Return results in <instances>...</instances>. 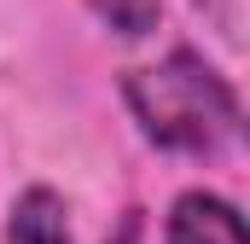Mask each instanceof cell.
Returning a JSON list of instances; mask_svg holds the SVG:
<instances>
[{
  "mask_svg": "<svg viewBox=\"0 0 250 244\" xmlns=\"http://www.w3.org/2000/svg\"><path fill=\"white\" fill-rule=\"evenodd\" d=\"M123 105L140 140L175 157H221L245 134V105L239 87L204 59L198 47H169L151 64L123 70Z\"/></svg>",
  "mask_w": 250,
  "mask_h": 244,
  "instance_id": "1",
  "label": "cell"
},
{
  "mask_svg": "<svg viewBox=\"0 0 250 244\" xmlns=\"http://www.w3.org/2000/svg\"><path fill=\"white\" fill-rule=\"evenodd\" d=\"M163 244H250V239L233 198H221L209 186H187L163 209Z\"/></svg>",
  "mask_w": 250,
  "mask_h": 244,
  "instance_id": "2",
  "label": "cell"
},
{
  "mask_svg": "<svg viewBox=\"0 0 250 244\" xmlns=\"http://www.w3.org/2000/svg\"><path fill=\"white\" fill-rule=\"evenodd\" d=\"M0 244H76L64 192H59V186H47V181H29L12 203H6Z\"/></svg>",
  "mask_w": 250,
  "mask_h": 244,
  "instance_id": "3",
  "label": "cell"
},
{
  "mask_svg": "<svg viewBox=\"0 0 250 244\" xmlns=\"http://www.w3.org/2000/svg\"><path fill=\"white\" fill-rule=\"evenodd\" d=\"M82 6L123 41H151L163 29V0H82Z\"/></svg>",
  "mask_w": 250,
  "mask_h": 244,
  "instance_id": "4",
  "label": "cell"
},
{
  "mask_svg": "<svg viewBox=\"0 0 250 244\" xmlns=\"http://www.w3.org/2000/svg\"><path fill=\"white\" fill-rule=\"evenodd\" d=\"M187 6L209 23V29H215V35H221V41H233V35H239V0H187Z\"/></svg>",
  "mask_w": 250,
  "mask_h": 244,
  "instance_id": "5",
  "label": "cell"
},
{
  "mask_svg": "<svg viewBox=\"0 0 250 244\" xmlns=\"http://www.w3.org/2000/svg\"><path fill=\"white\" fill-rule=\"evenodd\" d=\"M105 244H146V209H123V221L111 227Z\"/></svg>",
  "mask_w": 250,
  "mask_h": 244,
  "instance_id": "6",
  "label": "cell"
}]
</instances>
